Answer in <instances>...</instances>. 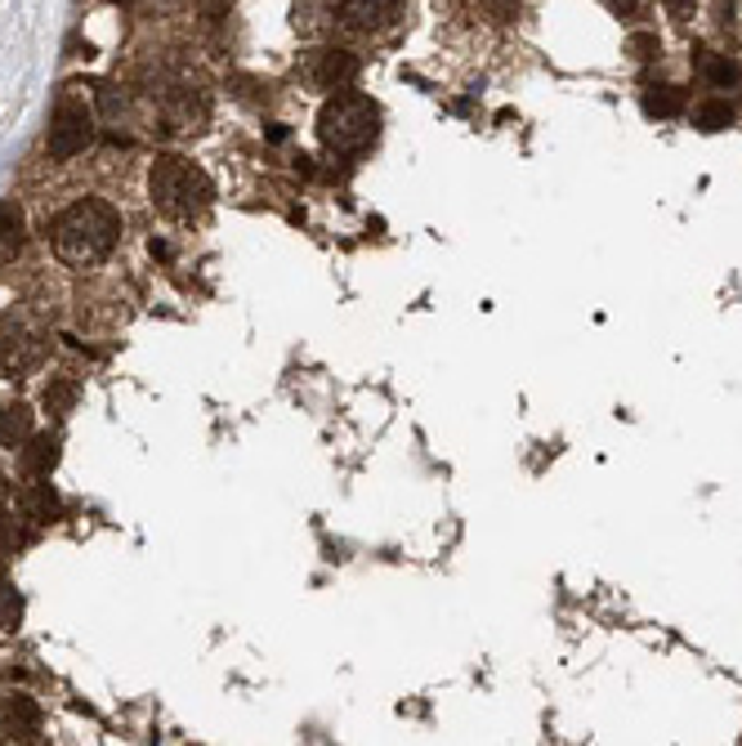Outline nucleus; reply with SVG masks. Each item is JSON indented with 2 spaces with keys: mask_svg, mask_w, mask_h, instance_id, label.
<instances>
[{
  "mask_svg": "<svg viewBox=\"0 0 742 746\" xmlns=\"http://www.w3.org/2000/svg\"><path fill=\"white\" fill-rule=\"evenodd\" d=\"M32 424H36V416H32L28 402L0 407V448H14V452H19V448L32 439Z\"/></svg>",
  "mask_w": 742,
  "mask_h": 746,
  "instance_id": "1a4fd4ad",
  "label": "nucleus"
},
{
  "mask_svg": "<svg viewBox=\"0 0 742 746\" xmlns=\"http://www.w3.org/2000/svg\"><path fill=\"white\" fill-rule=\"evenodd\" d=\"M479 6H483L497 23H510V19L519 14V0H479Z\"/></svg>",
  "mask_w": 742,
  "mask_h": 746,
  "instance_id": "a211bd4d",
  "label": "nucleus"
},
{
  "mask_svg": "<svg viewBox=\"0 0 742 746\" xmlns=\"http://www.w3.org/2000/svg\"><path fill=\"white\" fill-rule=\"evenodd\" d=\"M6 550H10V523L0 518V555H6Z\"/></svg>",
  "mask_w": 742,
  "mask_h": 746,
  "instance_id": "412c9836",
  "label": "nucleus"
},
{
  "mask_svg": "<svg viewBox=\"0 0 742 746\" xmlns=\"http://www.w3.org/2000/svg\"><path fill=\"white\" fill-rule=\"evenodd\" d=\"M358 59L349 50H327V54H317L313 59V81L323 85V90H349L358 81Z\"/></svg>",
  "mask_w": 742,
  "mask_h": 746,
  "instance_id": "0eeeda50",
  "label": "nucleus"
},
{
  "mask_svg": "<svg viewBox=\"0 0 742 746\" xmlns=\"http://www.w3.org/2000/svg\"><path fill=\"white\" fill-rule=\"evenodd\" d=\"M608 6H613V14H621V19H635V14L645 10V0H608Z\"/></svg>",
  "mask_w": 742,
  "mask_h": 746,
  "instance_id": "6ab92c4d",
  "label": "nucleus"
},
{
  "mask_svg": "<svg viewBox=\"0 0 742 746\" xmlns=\"http://www.w3.org/2000/svg\"><path fill=\"white\" fill-rule=\"evenodd\" d=\"M626 50H630L635 59H640V63H649V59H658V54H662V41H658L654 32H635V36L626 41Z\"/></svg>",
  "mask_w": 742,
  "mask_h": 746,
  "instance_id": "dca6fc26",
  "label": "nucleus"
},
{
  "mask_svg": "<svg viewBox=\"0 0 742 746\" xmlns=\"http://www.w3.org/2000/svg\"><path fill=\"white\" fill-rule=\"evenodd\" d=\"M380 135V108L367 94L336 90L317 113V139L336 157H363Z\"/></svg>",
  "mask_w": 742,
  "mask_h": 746,
  "instance_id": "f03ea898",
  "label": "nucleus"
},
{
  "mask_svg": "<svg viewBox=\"0 0 742 746\" xmlns=\"http://www.w3.org/2000/svg\"><path fill=\"white\" fill-rule=\"evenodd\" d=\"M54 465H59V439H54V434H32V439L23 443V470H28L32 479H45Z\"/></svg>",
  "mask_w": 742,
  "mask_h": 746,
  "instance_id": "9b49d317",
  "label": "nucleus"
},
{
  "mask_svg": "<svg viewBox=\"0 0 742 746\" xmlns=\"http://www.w3.org/2000/svg\"><path fill=\"white\" fill-rule=\"evenodd\" d=\"M327 14L345 32H376L398 14V0H327Z\"/></svg>",
  "mask_w": 742,
  "mask_h": 746,
  "instance_id": "39448f33",
  "label": "nucleus"
},
{
  "mask_svg": "<svg viewBox=\"0 0 742 746\" xmlns=\"http://www.w3.org/2000/svg\"><path fill=\"white\" fill-rule=\"evenodd\" d=\"M72 402H76V385H72L67 376H59V380L45 385V411H50V416H67Z\"/></svg>",
  "mask_w": 742,
  "mask_h": 746,
  "instance_id": "2eb2a0df",
  "label": "nucleus"
},
{
  "mask_svg": "<svg viewBox=\"0 0 742 746\" xmlns=\"http://www.w3.org/2000/svg\"><path fill=\"white\" fill-rule=\"evenodd\" d=\"M28 505H32L36 518H54V514H59V496H54L50 487H32V492H28Z\"/></svg>",
  "mask_w": 742,
  "mask_h": 746,
  "instance_id": "f3484780",
  "label": "nucleus"
},
{
  "mask_svg": "<svg viewBox=\"0 0 742 746\" xmlns=\"http://www.w3.org/2000/svg\"><path fill=\"white\" fill-rule=\"evenodd\" d=\"M693 126L702 135H715V130H729L733 126V103L729 98H702L693 108Z\"/></svg>",
  "mask_w": 742,
  "mask_h": 746,
  "instance_id": "ddd939ff",
  "label": "nucleus"
},
{
  "mask_svg": "<svg viewBox=\"0 0 742 746\" xmlns=\"http://www.w3.org/2000/svg\"><path fill=\"white\" fill-rule=\"evenodd\" d=\"M698 76H702L707 85H715V90H729V85L738 81V63L724 59V54H702V59H698Z\"/></svg>",
  "mask_w": 742,
  "mask_h": 746,
  "instance_id": "4468645a",
  "label": "nucleus"
},
{
  "mask_svg": "<svg viewBox=\"0 0 742 746\" xmlns=\"http://www.w3.org/2000/svg\"><path fill=\"white\" fill-rule=\"evenodd\" d=\"M148 192H153V206L161 210L166 220H192L210 201H216V183H210V175L201 166H192L188 157H175V153H161L153 161Z\"/></svg>",
  "mask_w": 742,
  "mask_h": 746,
  "instance_id": "7ed1b4c3",
  "label": "nucleus"
},
{
  "mask_svg": "<svg viewBox=\"0 0 742 746\" xmlns=\"http://www.w3.org/2000/svg\"><path fill=\"white\" fill-rule=\"evenodd\" d=\"M197 6H201L206 14H224V10L233 6V0H197Z\"/></svg>",
  "mask_w": 742,
  "mask_h": 746,
  "instance_id": "aec40b11",
  "label": "nucleus"
},
{
  "mask_svg": "<svg viewBox=\"0 0 742 746\" xmlns=\"http://www.w3.org/2000/svg\"><path fill=\"white\" fill-rule=\"evenodd\" d=\"M90 139H94V117L85 113V103L63 98L54 122H50V139H45L50 157L54 161H72V157H81L90 148Z\"/></svg>",
  "mask_w": 742,
  "mask_h": 746,
  "instance_id": "20e7f679",
  "label": "nucleus"
},
{
  "mask_svg": "<svg viewBox=\"0 0 742 746\" xmlns=\"http://www.w3.org/2000/svg\"><path fill=\"white\" fill-rule=\"evenodd\" d=\"M640 108H645V117H654V122H671V117L684 113V90H676V85H649V90L640 94Z\"/></svg>",
  "mask_w": 742,
  "mask_h": 746,
  "instance_id": "9d476101",
  "label": "nucleus"
},
{
  "mask_svg": "<svg viewBox=\"0 0 742 746\" xmlns=\"http://www.w3.org/2000/svg\"><path fill=\"white\" fill-rule=\"evenodd\" d=\"M23 251V210L14 201H0V264Z\"/></svg>",
  "mask_w": 742,
  "mask_h": 746,
  "instance_id": "f8f14e48",
  "label": "nucleus"
},
{
  "mask_svg": "<svg viewBox=\"0 0 742 746\" xmlns=\"http://www.w3.org/2000/svg\"><path fill=\"white\" fill-rule=\"evenodd\" d=\"M0 719H6V728H10L14 737L41 733V706H36L28 693H10L6 702H0Z\"/></svg>",
  "mask_w": 742,
  "mask_h": 746,
  "instance_id": "6e6552de",
  "label": "nucleus"
},
{
  "mask_svg": "<svg viewBox=\"0 0 742 746\" xmlns=\"http://www.w3.org/2000/svg\"><path fill=\"white\" fill-rule=\"evenodd\" d=\"M41 358H45V345L36 336H28L23 327L0 332V371L6 376H28L41 367Z\"/></svg>",
  "mask_w": 742,
  "mask_h": 746,
  "instance_id": "423d86ee",
  "label": "nucleus"
},
{
  "mask_svg": "<svg viewBox=\"0 0 742 746\" xmlns=\"http://www.w3.org/2000/svg\"><path fill=\"white\" fill-rule=\"evenodd\" d=\"M54 238V255L72 269H90L98 260H108L117 238H122V216L108 206V201H98V197H85V201H72L63 216L54 220L50 229Z\"/></svg>",
  "mask_w": 742,
  "mask_h": 746,
  "instance_id": "f257e3e1",
  "label": "nucleus"
}]
</instances>
